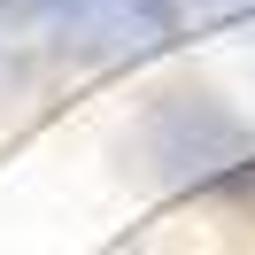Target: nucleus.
<instances>
[{
	"label": "nucleus",
	"instance_id": "obj_1",
	"mask_svg": "<svg viewBox=\"0 0 255 255\" xmlns=\"http://www.w3.org/2000/svg\"><path fill=\"white\" fill-rule=\"evenodd\" d=\"M139 147L155 162L162 186L178 193H224V201H255V124L232 101L178 85L139 116Z\"/></svg>",
	"mask_w": 255,
	"mask_h": 255
},
{
	"label": "nucleus",
	"instance_id": "obj_3",
	"mask_svg": "<svg viewBox=\"0 0 255 255\" xmlns=\"http://www.w3.org/2000/svg\"><path fill=\"white\" fill-rule=\"evenodd\" d=\"M217 16H255V0H209Z\"/></svg>",
	"mask_w": 255,
	"mask_h": 255
},
{
	"label": "nucleus",
	"instance_id": "obj_2",
	"mask_svg": "<svg viewBox=\"0 0 255 255\" xmlns=\"http://www.w3.org/2000/svg\"><path fill=\"white\" fill-rule=\"evenodd\" d=\"M178 23H186L178 0H70L62 47L93 54V62H139V54L170 47Z\"/></svg>",
	"mask_w": 255,
	"mask_h": 255
}]
</instances>
